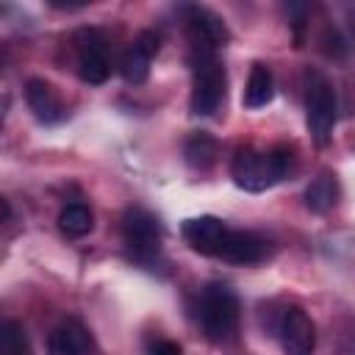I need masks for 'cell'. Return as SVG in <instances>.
Returning a JSON list of instances; mask_svg holds the SVG:
<instances>
[{"instance_id": "cell-1", "label": "cell", "mask_w": 355, "mask_h": 355, "mask_svg": "<svg viewBox=\"0 0 355 355\" xmlns=\"http://www.w3.org/2000/svg\"><path fill=\"white\" fill-rule=\"evenodd\" d=\"M233 180L247 191H263L291 172V150L272 147L269 153H258L252 147H239L233 155Z\"/></svg>"}, {"instance_id": "cell-2", "label": "cell", "mask_w": 355, "mask_h": 355, "mask_svg": "<svg viewBox=\"0 0 355 355\" xmlns=\"http://www.w3.org/2000/svg\"><path fill=\"white\" fill-rule=\"evenodd\" d=\"M227 89L225 67L216 61L214 47L194 44L191 53V111L197 116H211L219 111Z\"/></svg>"}, {"instance_id": "cell-3", "label": "cell", "mask_w": 355, "mask_h": 355, "mask_svg": "<svg viewBox=\"0 0 355 355\" xmlns=\"http://www.w3.org/2000/svg\"><path fill=\"white\" fill-rule=\"evenodd\" d=\"M197 316H200V327L208 341L214 344L230 341L239 327V297L227 286L211 283L200 294Z\"/></svg>"}, {"instance_id": "cell-4", "label": "cell", "mask_w": 355, "mask_h": 355, "mask_svg": "<svg viewBox=\"0 0 355 355\" xmlns=\"http://www.w3.org/2000/svg\"><path fill=\"white\" fill-rule=\"evenodd\" d=\"M305 122H308V133L313 139V144L324 147L333 136V125H336V92L330 86V80L319 72L308 75V86H305Z\"/></svg>"}, {"instance_id": "cell-5", "label": "cell", "mask_w": 355, "mask_h": 355, "mask_svg": "<svg viewBox=\"0 0 355 355\" xmlns=\"http://www.w3.org/2000/svg\"><path fill=\"white\" fill-rule=\"evenodd\" d=\"M122 239L130 255L141 263H150L161 252V227L155 216L144 208H130L122 216Z\"/></svg>"}, {"instance_id": "cell-6", "label": "cell", "mask_w": 355, "mask_h": 355, "mask_svg": "<svg viewBox=\"0 0 355 355\" xmlns=\"http://www.w3.org/2000/svg\"><path fill=\"white\" fill-rule=\"evenodd\" d=\"M183 19H186V31L191 36V44H200V47H222L227 44L230 39V31L225 25L222 17H216L214 11L202 8V6H186L183 8Z\"/></svg>"}, {"instance_id": "cell-7", "label": "cell", "mask_w": 355, "mask_h": 355, "mask_svg": "<svg viewBox=\"0 0 355 355\" xmlns=\"http://www.w3.org/2000/svg\"><path fill=\"white\" fill-rule=\"evenodd\" d=\"M277 333H280L283 349L291 352V355H305V352H311L313 344H316L313 322H311V316H308L302 308H297V305H291V308H286V311L280 313Z\"/></svg>"}, {"instance_id": "cell-8", "label": "cell", "mask_w": 355, "mask_h": 355, "mask_svg": "<svg viewBox=\"0 0 355 355\" xmlns=\"http://www.w3.org/2000/svg\"><path fill=\"white\" fill-rule=\"evenodd\" d=\"M155 53H158V36L153 31H141L136 36V42L122 53V61H119L122 78L133 86L144 83L150 75V61L155 58Z\"/></svg>"}, {"instance_id": "cell-9", "label": "cell", "mask_w": 355, "mask_h": 355, "mask_svg": "<svg viewBox=\"0 0 355 355\" xmlns=\"http://www.w3.org/2000/svg\"><path fill=\"white\" fill-rule=\"evenodd\" d=\"M225 236H227V227L216 216H194L183 222V239L200 255H216Z\"/></svg>"}, {"instance_id": "cell-10", "label": "cell", "mask_w": 355, "mask_h": 355, "mask_svg": "<svg viewBox=\"0 0 355 355\" xmlns=\"http://www.w3.org/2000/svg\"><path fill=\"white\" fill-rule=\"evenodd\" d=\"M216 258H222L227 263H239V266L258 263L266 258V239H261L258 233H250V230H227Z\"/></svg>"}, {"instance_id": "cell-11", "label": "cell", "mask_w": 355, "mask_h": 355, "mask_svg": "<svg viewBox=\"0 0 355 355\" xmlns=\"http://www.w3.org/2000/svg\"><path fill=\"white\" fill-rule=\"evenodd\" d=\"M111 72L108 64V53H105V42L97 33H86V39L80 42V53H78V75L83 83H103Z\"/></svg>"}, {"instance_id": "cell-12", "label": "cell", "mask_w": 355, "mask_h": 355, "mask_svg": "<svg viewBox=\"0 0 355 355\" xmlns=\"http://www.w3.org/2000/svg\"><path fill=\"white\" fill-rule=\"evenodd\" d=\"M25 103L39 122H58L64 116V105H61L55 89L42 78H31L25 83Z\"/></svg>"}, {"instance_id": "cell-13", "label": "cell", "mask_w": 355, "mask_h": 355, "mask_svg": "<svg viewBox=\"0 0 355 355\" xmlns=\"http://www.w3.org/2000/svg\"><path fill=\"white\" fill-rule=\"evenodd\" d=\"M47 347L53 355H83L94 349V341L80 322H64L50 333Z\"/></svg>"}, {"instance_id": "cell-14", "label": "cell", "mask_w": 355, "mask_h": 355, "mask_svg": "<svg viewBox=\"0 0 355 355\" xmlns=\"http://www.w3.org/2000/svg\"><path fill=\"white\" fill-rule=\"evenodd\" d=\"M216 155H219V144H216V139H214L211 133H205V130H194V133L186 139V144H183V158H186V164H189L191 169L205 172V169L216 161Z\"/></svg>"}, {"instance_id": "cell-15", "label": "cell", "mask_w": 355, "mask_h": 355, "mask_svg": "<svg viewBox=\"0 0 355 355\" xmlns=\"http://www.w3.org/2000/svg\"><path fill=\"white\" fill-rule=\"evenodd\" d=\"M272 94H275V80H272L269 67L266 64H252L241 103L247 108H261V105H266L272 100Z\"/></svg>"}, {"instance_id": "cell-16", "label": "cell", "mask_w": 355, "mask_h": 355, "mask_svg": "<svg viewBox=\"0 0 355 355\" xmlns=\"http://www.w3.org/2000/svg\"><path fill=\"white\" fill-rule=\"evenodd\" d=\"M336 197H338L336 180L330 175H319L305 189V208L313 211V214H324V211H330L336 205Z\"/></svg>"}, {"instance_id": "cell-17", "label": "cell", "mask_w": 355, "mask_h": 355, "mask_svg": "<svg viewBox=\"0 0 355 355\" xmlns=\"http://www.w3.org/2000/svg\"><path fill=\"white\" fill-rule=\"evenodd\" d=\"M58 227H61V233L80 239L94 227V216L83 202H69L58 211Z\"/></svg>"}, {"instance_id": "cell-18", "label": "cell", "mask_w": 355, "mask_h": 355, "mask_svg": "<svg viewBox=\"0 0 355 355\" xmlns=\"http://www.w3.org/2000/svg\"><path fill=\"white\" fill-rule=\"evenodd\" d=\"M311 11H313V0H286V17H288V25H291L297 42H302V36H305Z\"/></svg>"}, {"instance_id": "cell-19", "label": "cell", "mask_w": 355, "mask_h": 355, "mask_svg": "<svg viewBox=\"0 0 355 355\" xmlns=\"http://www.w3.org/2000/svg\"><path fill=\"white\" fill-rule=\"evenodd\" d=\"M0 338H3V349L6 352H14V355L28 352V338H25V330H22L19 322H6Z\"/></svg>"}, {"instance_id": "cell-20", "label": "cell", "mask_w": 355, "mask_h": 355, "mask_svg": "<svg viewBox=\"0 0 355 355\" xmlns=\"http://www.w3.org/2000/svg\"><path fill=\"white\" fill-rule=\"evenodd\" d=\"M324 53H327V55H333V58H341V55L347 53L344 42H341V36H338L336 31H333V33H330V31L324 33Z\"/></svg>"}, {"instance_id": "cell-21", "label": "cell", "mask_w": 355, "mask_h": 355, "mask_svg": "<svg viewBox=\"0 0 355 355\" xmlns=\"http://www.w3.org/2000/svg\"><path fill=\"white\" fill-rule=\"evenodd\" d=\"M147 349L155 352V355H180V344L178 341H150Z\"/></svg>"}, {"instance_id": "cell-22", "label": "cell", "mask_w": 355, "mask_h": 355, "mask_svg": "<svg viewBox=\"0 0 355 355\" xmlns=\"http://www.w3.org/2000/svg\"><path fill=\"white\" fill-rule=\"evenodd\" d=\"M53 8H64V11H75V8H80V6H86L89 0H47Z\"/></svg>"}]
</instances>
